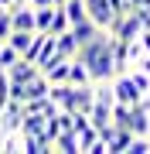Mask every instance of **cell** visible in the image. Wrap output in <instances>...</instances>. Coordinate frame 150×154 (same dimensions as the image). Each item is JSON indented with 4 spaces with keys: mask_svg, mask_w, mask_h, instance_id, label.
I'll list each match as a JSON object with an SVG mask.
<instances>
[{
    "mask_svg": "<svg viewBox=\"0 0 150 154\" xmlns=\"http://www.w3.org/2000/svg\"><path fill=\"white\" fill-rule=\"evenodd\" d=\"M113 82V96H116V103H126V106H137L140 103V89H137V82L130 79V72H119V75H113L109 79Z\"/></svg>",
    "mask_w": 150,
    "mask_h": 154,
    "instance_id": "cell-3",
    "label": "cell"
},
{
    "mask_svg": "<svg viewBox=\"0 0 150 154\" xmlns=\"http://www.w3.org/2000/svg\"><path fill=\"white\" fill-rule=\"evenodd\" d=\"M55 41H58V51H61L65 58H75V55H78V41H75L72 28H68V31H61V34H55Z\"/></svg>",
    "mask_w": 150,
    "mask_h": 154,
    "instance_id": "cell-15",
    "label": "cell"
},
{
    "mask_svg": "<svg viewBox=\"0 0 150 154\" xmlns=\"http://www.w3.org/2000/svg\"><path fill=\"white\" fill-rule=\"evenodd\" d=\"M24 4H28V0H10V7H24Z\"/></svg>",
    "mask_w": 150,
    "mask_h": 154,
    "instance_id": "cell-26",
    "label": "cell"
},
{
    "mask_svg": "<svg viewBox=\"0 0 150 154\" xmlns=\"http://www.w3.org/2000/svg\"><path fill=\"white\" fill-rule=\"evenodd\" d=\"M51 154H82L78 151V137L75 130H61L55 140H51Z\"/></svg>",
    "mask_w": 150,
    "mask_h": 154,
    "instance_id": "cell-6",
    "label": "cell"
},
{
    "mask_svg": "<svg viewBox=\"0 0 150 154\" xmlns=\"http://www.w3.org/2000/svg\"><path fill=\"white\" fill-rule=\"evenodd\" d=\"M133 11L137 14H150V0H133Z\"/></svg>",
    "mask_w": 150,
    "mask_h": 154,
    "instance_id": "cell-24",
    "label": "cell"
},
{
    "mask_svg": "<svg viewBox=\"0 0 150 154\" xmlns=\"http://www.w3.org/2000/svg\"><path fill=\"white\" fill-rule=\"evenodd\" d=\"M89 123L96 127V130L109 127V123H113V103H99V99H96L92 110H89Z\"/></svg>",
    "mask_w": 150,
    "mask_h": 154,
    "instance_id": "cell-7",
    "label": "cell"
},
{
    "mask_svg": "<svg viewBox=\"0 0 150 154\" xmlns=\"http://www.w3.org/2000/svg\"><path fill=\"white\" fill-rule=\"evenodd\" d=\"M48 79L41 75V72H34V75L28 79V82H24V93H28V99H38V96H48Z\"/></svg>",
    "mask_w": 150,
    "mask_h": 154,
    "instance_id": "cell-13",
    "label": "cell"
},
{
    "mask_svg": "<svg viewBox=\"0 0 150 154\" xmlns=\"http://www.w3.org/2000/svg\"><path fill=\"white\" fill-rule=\"evenodd\" d=\"M96 31H102L99 24L92 21V17H85V21H78V24H72V34H75V41H78V48H82L89 38H96Z\"/></svg>",
    "mask_w": 150,
    "mask_h": 154,
    "instance_id": "cell-11",
    "label": "cell"
},
{
    "mask_svg": "<svg viewBox=\"0 0 150 154\" xmlns=\"http://www.w3.org/2000/svg\"><path fill=\"white\" fill-rule=\"evenodd\" d=\"M31 38H34V31H10L7 34V45H14V48L24 55V51L31 48Z\"/></svg>",
    "mask_w": 150,
    "mask_h": 154,
    "instance_id": "cell-19",
    "label": "cell"
},
{
    "mask_svg": "<svg viewBox=\"0 0 150 154\" xmlns=\"http://www.w3.org/2000/svg\"><path fill=\"white\" fill-rule=\"evenodd\" d=\"M85 14H89L102 31L109 28V21H113V7H109V0H85Z\"/></svg>",
    "mask_w": 150,
    "mask_h": 154,
    "instance_id": "cell-4",
    "label": "cell"
},
{
    "mask_svg": "<svg viewBox=\"0 0 150 154\" xmlns=\"http://www.w3.org/2000/svg\"><path fill=\"white\" fill-rule=\"evenodd\" d=\"M4 45H7V41H4V38H0V48H4Z\"/></svg>",
    "mask_w": 150,
    "mask_h": 154,
    "instance_id": "cell-27",
    "label": "cell"
},
{
    "mask_svg": "<svg viewBox=\"0 0 150 154\" xmlns=\"http://www.w3.org/2000/svg\"><path fill=\"white\" fill-rule=\"evenodd\" d=\"M21 151L24 154H51V140H45L41 134H21Z\"/></svg>",
    "mask_w": 150,
    "mask_h": 154,
    "instance_id": "cell-8",
    "label": "cell"
},
{
    "mask_svg": "<svg viewBox=\"0 0 150 154\" xmlns=\"http://www.w3.org/2000/svg\"><path fill=\"white\" fill-rule=\"evenodd\" d=\"M34 72H38V65H34V62H28V58H17L14 65L7 69V79H10V82H28Z\"/></svg>",
    "mask_w": 150,
    "mask_h": 154,
    "instance_id": "cell-9",
    "label": "cell"
},
{
    "mask_svg": "<svg viewBox=\"0 0 150 154\" xmlns=\"http://www.w3.org/2000/svg\"><path fill=\"white\" fill-rule=\"evenodd\" d=\"M113 69L119 72H130V51H126V41H116L113 38Z\"/></svg>",
    "mask_w": 150,
    "mask_h": 154,
    "instance_id": "cell-12",
    "label": "cell"
},
{
    "mask_svg": "<svg viewBox=\"0 0 150 154\" xmlns=\"http://www.w3.org/2000/svg\"><path fill=\"white\" fill-rule=\"evenodd\" d=\"M99 137L106 140V147H109V154H126L130 140H133V134H130V127H119V123H109L99 130Z\"/></svg>",
    "mask_w": 150,
    "mask_h": 154,
    "instance_id": "cell-2",
    "label": "cell"
},
{
    "mask_svg": "<svg viewBox=\"0 0 150 154\" xmlns=\"http://www.w3.org/2000/svg\"><path fill=\"white\" fill-rule=\"evenodd\" d=\"M17 58H21V51H17L14 45H4V48H0V65H4V69H10Z\"/></svg>",
    "mask_w": 150,
    "mask_h": 154,
    "instance_id": "cell-22",
    "label": "cell"
},
{
    "mask_svg": "<svg viewBox=\"0 0 150 154\" xmlns=\"http://www.w3.org/2000/svg\"><path fill=\"white\" fill-rule=\"evenodd\" d=\"M126 127H130V134H133V137H140V134H150V113H143L140 106H133V110H130Z\"/></svg>",
    "mask_w": 150,
    "mask_h": 154,
    "instance_id": "cell-10",
    "label": "cell"
},
{
    "mask_svg": "<svg viewBox=\"0 0 150 154\" xmlns=\"http://www.w3.org/2000/svg\"><path fill=\"white\" fill-rule=\"evenodd\" d=\"M61 7H65V14H68V21H72V24H78V21L89 17V14H85V0H65Z\"/></svg>",
    "mask_w": 150,
    "mask_h": 154,
    "instance_id": "cell-17",
    "label": "cell"
},
{
    "mask_svg": "<svg viewBox=\"0 0 150 154\" xmlns=\"http://www.w3.org/2000/svg\"><path fill=\"white\" fill-rule=\"evenodd\" d=\"M68 82H72V86L92 82V79H89V65H85L82 58H72V65H68Z\"/></svg>",
    "mask_w": 150,
    "mask_h": 154,
    "instance_id": "cell-14",
    "label": "cell"
},
{
    "mask_svg": "<svg viewBox=\"0 0 150 154\" xmlns=\"http://www.w3.org/2000/svg\"><path fill=\"white\" fill-rule=\"evenodd\" d=\"M75 137H78V151H82V154H89V147H92L96 140H99V130H96V127L89 123V127H85V130H78Z\"/></svg>",
    "mask_w": 150,
    "mask_h": 154,
    "instance_id": "cell-20",
    "label": "cell"
},
{
    "mask_svg": "<svg viewBox=\"0 0 150 154\" xmlns=\"http://www.w3.org/2000/svg\"><path fill=\"white\" fill-rule=\"evenodd\" d=\"M31 7H48V4H55V0H28Z\"/></svg>",
    "mask_w": 150,
    "mask_h": 154,
    "instance_id": "cell-25",
    "label": "cell"
},
{
    "mask_svg": "<svg viewBox=\"0 0 150 154\" xmlns=\"http://www.w3.org/2000/svg\"><path fill=\"white\" fill-rule=\"evenodd\" d=\"M68 28H72V21H68L65 7H55V17H51V24H48V34H61V31H68Z\"/></svg>",
    "mask_w": 150,
    "mask_h": 154,
    "instance_id": "cell-18",
    "label": "cell"
},
{
    "mask_svg": "<svg viewBox=\"0 0 150 154\" xmlns=\"http://www.w3.org/2000/svg\"><path fill=\"white\" fill-rule=\"evenodd\" d=\"M85 65H89V79L92 82H109V79L116 75V69H113V34H109V41H106Z\"/></svg>",
    "mask_w": 150,
    "mask_h": 154,
    "instance_id": "cell-1",
    "label": "cell"
},
{
    "mask_svg": "<svg viewBox=\"0 0 150 154\" xmlns=\"http://www.w3.org/2000/svg\"><path fill=\"white\" fill-rule=\"evenodd\" d=\"M130 79H133V82H137V89H140V93H150V75H147V72L143 69H130Z\"/></svg>",
    "mask_w": 150,
    "mask_h": 154,
    "instance_id": "cell-21",
    "label": "cell"
},
{
    "mask_svg": "<svg viewBox=\"0 0 150 154\" xmlns=\"http://www.w3.org/2000/svg\"><path fill=\"white\" fill-rule=\"evenodd\" d=\"M130 110H133V106H126V103H113V123L126 127V120H130Z\"/></svg>",
    "mask_w": 150,
    "mask_h": 154,
    "instance_id": "cell-23",
    "label": "cell"
},
{
    "mask_svg": "<svg viewBox=\"0 0 150 154\" xmlns=\"http://www.w3.org/2000/svg\"><path fill=\"white\" fill-rule=\"evenodd\" d=\"M51 17H55V4H48V7H34V31H48Z\"/></svg>",
    "mask_w": 150,
    "mask_h": 154,
    "instance_id": "cell-16",
    "label": "cell"
},
{
    "mask_svg": "<svg viewBox=\"0 0 150 154\" xmlns=\"http://www.w3.org/2000/svg\"><path fill=\"white\" fill-rule=\"evenodd\" d=\"M10 24H14V31H34V7L31 4L10 7Z\"/></svg>",
    "mask_w": 150,
    "mask_h": 154,
    "instance_id": "cell-5",
    "label": "cell"
}]
</instances>
